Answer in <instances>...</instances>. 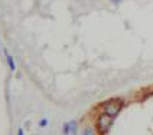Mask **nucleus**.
Listing matches in <instances>:
<instances>
[{
    "label": "nucleus",
    "mask_w": 153,
    "mask_h": 135,
    "mask_svg": "<svg viewBox=\"0 0 153 135\" xmlns=\"http://www.w3.org/2000/svg\"><path fill=\"white\" fill-rule=\"evenodd\" d=\"M111 3H114V4H120L121 3V0H110Z\"/></svg>",
    "instance_id": "obj_9"
},
{
    "label": "nucleus",
    "mask_w": 153,
    "mask_h": 135,
    "mask_svg": "<svg viewBox=\"0 0 153 135\" xmlns=\"http://www.w3.org/2000/svg\"><path fill=\"white\" fill-rule=\"evenodd\" d=\"M69 127H71V135H76V132H78V124H76V121H69Z\"/></svg>",
    "instance_id": "obj_5"
},
{
    "label": "nucleus",
    "mask_w": 153,
    "mask_h": 135,
    "mask_svg": "<svg viewBox=\"0 0 153 135\" xmlns=\"http://www.w3.org/2000/svg\"><path fill=\"white\" fill-rule=\"evenodd\" d=\"M62 134L64 135H71V127H69V122H65L62 125Z\"/></svg>",
    "instance_id": "obj_6"
},
{
    "label": "nucleus",
    "mask_w": 153,
    "mask_h": 135,
    "mask_svg": "<svg viewBox=\"0 0 153 135\" xmlns=\"http://www.w3.org/2000/svg\"><path fill=\"white\" fill-rule=\"evenodd\" d=\"M111 125H113V117L104 114V112L98 115V118H97V128L100 129V132H102V134L108 132Z\"/></svg>",
    "instance_id": "obj_1"
},
{
    "label": "nucleus",
    "mask_w": 153,
    "mask_h": 135,
    "mask_svg": "<svg viewBox=\"0 0 153 135\" xmlns=\"http://www.w3.org/2000/svg\"><path fill=\"white\" fill-rule=\"evenodd\" d=\"M46 125H48V118H42L39 121V127L41 128H45Z\"/></svg>",
    "instance_id": "obj_7"
},
{
    "label": "nucleus",
    "mask_w": 153,
    "mask_h": 135,
    "mask_svg": "<svg viewBox=\"0 0 153 135\" xmlns=\"http://www.w3.org/2000/svg\"><path fill=\"white\" fill-rule=\"evenodd\" d=\"M120 109H121V103L117 101H108L104 103V106H102V111H104V114H107V115H110V117H117L119 115Z\"/></svg>",
    "instance_id": "obj_2"
},
{
    "label": "nucleus",
    "mask_w": 153,
    "mask_h": 135,
    "mask_svg": "<svg viewBox=\"0 0 153 135\" xmlns=\"http://www.w3.org/2000/svg\"><path fill=\"white\" fill-rule=\"evenodd\" d=\"M4 56H6V63H7L10 72H16V62L13 59V56H12L7 51H4Z\"/></svg>",
    "instance_id": "obj_3"
},
{
    "label": "nucleus",
    "mask_w": 153,
    "mask_h": 135,
    "mask_svg": "<svg viewBox=\"0 0 153 135\" xmlns=\"http://www.w3.org/2000/svg\"><path fill=\"white\" fill-rule=\"evenodd\" d=\"M16 135H25V131H23V128H19L17 129V134Z\"/></svg>",
    "instance_id": "obj_8"
},
{
    "label": "nucleus",
    "mask_w": 153,
    "mask_h": 135,
    "mask_svg": "<svg viewBox=\"0 0 153 135\" xmlns=\"http://www.w3.org/2000/svg\"><path fill=\"white\" fill-rule=\"evenodd\" d=\"M81 135H97V131H95V128L91 127V125H87V127L82 129V134Z\"/></svg>",
    "instance_id": "obj_4"
}]
</instances>
